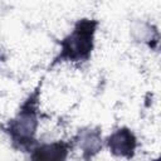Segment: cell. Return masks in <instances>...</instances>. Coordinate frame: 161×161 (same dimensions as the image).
<instances>
[{
    "label": "cell",
    "mask_w": 161,
    "mask_h": 161,
    "mask_svg": "<svg viewBox=\"0 0 161 161\" xmlns=\"http://www.w3.org/2000/svg\"><path fill=\"white\" fill-rule=\"evenodd\" d=\"M64 156L65 150L59 145H53L38 150L34 155V161H63Z\"/></svg>",
    "instance_id": "7a4b0ae2"
},
{
    "label": "cell",
    "mask_w": 161,
    "mask_h": 161,
    "mask_svg": "<svg viewBox=\"0 0 161 161\" xmlns=\"http://www.w3.org/2000/svg\"><path fill=\"white\" fill-rule=\"evenodd\" d=\"M84 26L86 24L80 25V28L75 30V33L70 36V40L68 42L69 44L65 50H70L72 57H82L83 54L89 52L92 31L89 33V29H86Z\"/></svg>",
    "instance_id": "6da1fadb"
}]
</instances>
